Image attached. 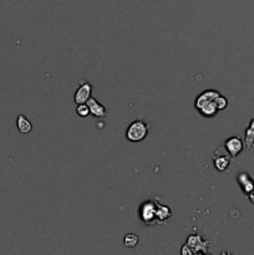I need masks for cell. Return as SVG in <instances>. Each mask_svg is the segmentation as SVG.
<instances>
[{
    "label": "cell",
    "mask_w": 254,
    "mask_h": 255,
    "mask_svg": "<svg viewBox=\"0 0 254 255\" xmlns=\"http://www.w3.org/2000/svg\"><path fill=\"white\" fill-rule=\"evenodd\" d=\"M244 148V142L237 136L228 138V140L224 142V150L231 155V157H237L239 153L243 151Z\"/></svg>",
    "instance_id": "52a82bcc"
},
{
    "label": "cell",
    "mask_w": 254,
    "mask_h": 255,
    "mask_svg": "<svg viewBox=\"0 0 254 255\" xmlns=\"http://www.w3.org/2000/svg\"><path fill=\"white\" fill-rule=\"evenodd\" d=\"M181 253L183 255H192V254H193V253H192V250H191V248H189L187 244H184L183 247H182Z\"/></svg>",
    "instance_id": "9a60e30c"
},
{
    "label": "cell",
    "mask_w": 254,
    "mask_h": 255,
    "mask_svg": "<svg viewBox=\"0 0 254 255\" xmlns=\"http://www.w3.org/2000/svg\"><path fill=\"white\" fill-rule=\"evenodd\" d=\"M139 244V237L136 234H126L123 238V245L127 248H135Z\"/></svg>",
    "instance_id": "7c38bea8"
},
{
    "label": "cell",
    "mask_w": 254,
    "mask_h": 255,
    "mask_svg": "<svg viewBox=\"0 0 254 255\" xmlns=\"http://www.w3.org/2000/svg\"><path fill=\"white\" fill-rule=\"evenodd\" d=\"M149 135V126L144 120H136L126 130V138L132 143L142 142Z\"/></svg>",
    "instance_id": "3957f363"
},
{
    "label": "cell",
    "mask_w": 254,
    "mask_h": 255,
    "mask_svg": "<svg viewBox=\"0 0 254 255\" xmlns=\"http://www.w3.org/2000/svg\"><path fill=\"white\" fill-rule=\"evenodd\" d=\"M91 93H92V85L90 83H84L81 84L78 87V90L75 91V95H74V101H75L76 105H80V103H86L88 98L91 97Z\"/></svg>",
    "instance_id": "8992f818"
},
{
    "label": "cell",
    "mask_w": 254,
    "mask_h": 255,
    "mask_svg": "<svg viewBox=\"0 0 254 255\" xmlns=\"http://www.w3.org/2000/svg\"><path fill=\"white\" fill-rule=\"evenodd\" d=\"M227 106H228V100H227L224 96L221 95L218 97V100H217V107H218L219 111H222V110H224Z\"/></svg>",
    "instance_id": "5bb4252c"
},
{
    "label": "cell",
    "mask_w": 254,
    "mask_h": 255,
    "mask_svg": "<svg viewBox=\"0 0 254 255\" xmlns=\"http://www.w3.org/2000/svg\"><path fill=\"white\" fill-rule=\"evenodd\" d=\"M254 146V117L251 120V123L246 130V137H244V147L252 148Z\"/></svg>",
    "instance_id": "8fae6325"
},
{
    "label": "cell",
    "mask_w": 254,
    "mask_h": 255,
    "mask_svg": "<svg viewBox=\"0 0 254 255\" xmlns=\"http://www.w3.org/2000/svg\"><path fill=\"white\" fill-rule=\"evenodd\" d=\"M159 198L149 199L142 203L139 208V215L141 222L145 225H157L160 224L159 220Z\"/></svg>",
    "instance_id": "7a4b0ae2"
},
{
    "label": "cell",
    "mask_w": 254,
    "mask_h": 255,
    "mask_svg": "<svg viewBox=\"0 0 254 255\" xmlns=\"http://www.w3.org/2000/svg\"><path fill=\"white\" fill-rule=\"evenodd\" d=\"M186 244L191 248L192 253L196 254V253H202V254H206L208 253V248L211 242L209 240H203L201 235L198 234H191L187 238Z\"/></svg>",
    "instance_id": "277c9868"
},
{
    "label": "cell",
    "mask_w": 254,
    "mask_h": 255,
    "mask_svg": "<svg viewBox=\"0 0 254 255\" xmlns=\"http://www.w3.org/2000/svg\"><path fill=\"white\" fill-rule=\"evenodd\" d=\"M76 113H78L80 117H87L90 115V108H88L87 103H80L76 107Z\"/></svg>",
    "instance_id": "4fadbf2b"
},
{
    "label": "cell",
    "mask_w": 254,
    "mask_h": 255,
    "mask_svg": "<svg viewBox=\"0 0 254 255\" xmlns=\"http://www.w3.org/2000/svg\"><path fill=\"white\" fill-rule=\"evenodd\" d=\"M221 95L222 93L216 90L203 91L196 98L194 107L203 117H214L219 112L218 107H217V100Z\"/></svg>",
    "instance_id": "6da1fadb"
},
{
    "label": "cell",
    "mask_w": 254,
    "mask_h": 255,
    "mask_svg": "<svg viewBox=\"0 0 254 255\" xmlns=\"http://www.w3.org/2000/svg\"><path fill=\"white\" fill-rule=\"evenodd\" d=\"M86 103H87L88 108H90V113L92 116H95V117L101 118V117H105V116L107 115V110H106L105 106L101 105V103L98 102L97 100H95L93 97L88 98Z\"/></svg>",
    "instance_id": "9c48e42d"
},
{
    "label": "cell",
    "mask_w": 254,
    "mask_h": 255,
    "mask_svg": "<svg viewBox=\"0 0 254 255\" xmlns=\"http://www.w3.org/2000/svg\"><path fill=\"white\" fill-rule=\"evenodd\" d=\"M16 127H18V131L21 135H28L33 130V123L30 122V120L26 116L19 115L18 118H16Z\"/></svg>",
    "instance_id": "30bf717a"
},
{
    "label": "cell",
    "mask_w": 254,
    "mask_h": 255,
    "mask_svg": "<svg viewBox=\"0 0 254 255\" xmlns=\"http://www.w3.org/2000/svg\"><path fill=\"white\" fill-rule=\"evenodd\" d=\"M237 182H238V184L241 185L242 190H243L246 195L254 189V180L253 178L249 175V173L247 172L239 173L238 177H237Z\"/></svg>",
    "instance_id": "ba28073f"
},
{
    "label": "cell",
    "mask_w": 254,
    "mask_h": 255,
    "mask_svg": "<svg viewBox=\"0 0 254 255\" xmlns=\"http://www.w3.org/2000/svg\"><path fill=\"white\" fill-rule=\"evenodd\" d=\"M247 197H248V199L251 200V203H253L254 204V189L252 190V192H249L248 194H247Z\"/></svg>",
    "instance_id": "2e32d148"
},
{
    "label": "cell",
    "mask_w": 254,
    "mask_h": 255,
    "mask_svg": "<svg viewBox=\"0 0 254 255\" xmlns=\"http://www.w3.org/2000/svg\"><path fill=\"white\" fill-rule=\"evenodd\" d=\"M213 163L214 168H216L218 172H226L229 167V163H231V155H229L227 151L218 148V150L214 152Z\"/></svg>",
    "instance_id": "5b68a950"
}]
</instances>
